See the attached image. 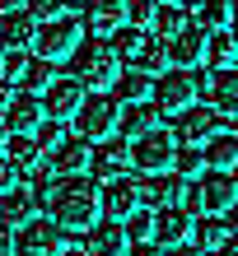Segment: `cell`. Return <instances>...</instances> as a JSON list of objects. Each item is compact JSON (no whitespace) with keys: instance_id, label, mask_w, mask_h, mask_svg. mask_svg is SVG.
Returning a JSON list of instances; mask_svg holds the SVG:
<instances>
[{"instance_id":"obj_36","label":"cell","mask_w":238,"mask_h":256,"mask_svg":"<svg viewBox=\"0 0 238 256\" xmlns=\"http://www.w3.org/2000/svg\"><path fill=\"white\" fill-rule=\"evenodd\" d=\"M66 5H70V0H24V10L33 14L38 24H52V19H61V14H66Z\"/></svg>"},{"instance_id":"obj_49","label":"cell","mask_w":238,"mask_h":256,"mask_svg":"<svg viewBox=\"0 0 238 256\" xmlns=\"http://www.w3.org/2000/svg\"><path fill=\"white\" fill-rule=\"evenodd\" d=\"M229 177H233V186H238V163H233V168H229Z\"/></svg>"},{"instance_id":"obj_8","label":"cell","mask_w":238,"mask_h":256,"mask_svg":"<svg viewBox=\"0 0 238 256\" xmlns=\"http://www.w3.org/2000/svg\"><path fill=\"white\" fill-rule=\"evenodd\" d=\"M80 102H84V84L80 80H70V74H61V80H52L47 88H42V116L47 122H70V116L80 112Z\"/></svg>"},{"instance_id":"obj_14","label":"cell","mask_w":238,"mask_h":256,"mask_svg":"<svg viewBox=\"0 0 238 256\" xmlns=\"http://www.w3.org/2000/svg\"><path fill=\"white\" fill-rule=\"evenodd\" d=\"M0 122H5L10 135H33L47 116H42V98L38 94H14L10 98V108L0 112Z\"/></svg>"},{"instance_id":"obj_4","label":"cell","mask_w":238,"mask_h":256,"mask_svg":"<svg viewBox=\"0 0 238 256\" xmlns=\"http://www.w3.org/2000/svg\"><path fill=\"white\" fill-rule=\"evenodd\" d=\"M84 38V24L75 14H61L52 24H38V38H33V56L38 61H70V52L80 47Z\"/></svg>"},{"instance_id":"obj_6","label":"cell","mask_w":238,"mask_h":256,"mask_svg":"<svg viewBox=\"0 0 238 256\" xmlns=\"http://www.w3.org/2000/svg\"><path fill=\"white\" fill-rule=\"evenodd\" d=\"M126 144H131V168H140L145 177L173 168V149H177L173 130L154 126V130H145V135H136V140H126Z\"/></svg>"},{"instance_id":"obj_7","label":"cell","mask_w":238,"mask_h":256,"mask_svg":"<svg viewBox=\"0 0 238 256\" xmlns=\"http://www.w3.org/2000/svg\"><path fill=\"white\" fill-rule=\"evenodd\" d=\"M66 252V233L52 219H28L14 233V256H61Z\"/></svg>"},{"instance_id":"obj_40","label":"cell","mask_w":238,"mask_h":256,"mask_svg":"<svg viewBox=\"0 0 238 256\" xmlns=\"http://www.w3.org/2000/svg\"><path fill=\"white\" fill-rule=\"evenodd\" d=\"M14 186H19V168H14V163L0 154V196H5V191H14Z\"/></svg>"},{"instance_id":"obj_43","label":"cell","mask_w":238,"mask_h":256,"mask_svg":"<svg viewBox=\"0 0 238 256\" xmlns=\"http://www.w3.org/2000/svg\"><path fill=\"white\" fill-rule=\"evenodd\" d=\"M163 256H201V247H196V242H191V238H187V242H177V247H168Z\"/></svg>"},{"instance_id":"obj_21","label":"cell","mask_w":238,"mask_h":256,"mask_svg":"<svg viewBox=\"0 0 238 256\" xmlns=\"http://www.w3.org/2000/svg\"><path fill=\"white\" fill-rule=\"evenodd\" d=\"M28 219H38V196L28 186H14L0 196V224H10V228H24Z\"/></svg>"},{"instance_id":"obj_34","label":"cell","mask_w":238,"mask_h":256,"mask_svg":"<svg viewBox=\"0 0 238 256\" xmlns=\"http://www.w3.org/2000/svg\"><path fill=\"white\" fill-rule=\"evenodd\" d=\"M122 228H126V242H150V233H154V210H136V214H126L122 219Z\"/></svg>"},{"instance_id":"obj_44","label":"cell","mask_w":238,"mask_h":256,"mask_svg":"<svg viewBox=\"0 0 238 256\" xmlns=\"http://www.w3.org/2000/svg\"><path fill=\"white\" fill-rule=\"evenodd\" d=\"M126 256H163V252H159L154 242H131V247H126Z\"/></svg>"},{"instance_id":"obj_42","label":"cell","mask_w":238,"mask_h":256,"mask_svg":"<svg viewBox=\"0 0 238 256\" xmlns=\"http://www.w3.org/2000/svg\"><path fill=\"white\" fill-rule=\"evenodd\" d=\"M0 256H14V228L0 224Z\"/></svg>"},{"instance_id":"obj_25","label":"cell","mask_w":238,"mask_h":256,"mask_svg":"<svg viewBox=\"0 0 238 256\" xmlns=\"http://www.w3.org/2000/svg\"><path fill=\"white\" fill-rule=\"evenodd\" d=\"M145 42H150V28H136V24H122V28H117V33L108 38V47L117 52V61H136V56L145 52Z\"/></svg>"},{"instance_id":"obj_30","label":"cell","mask_w":238,"mask_h":256,"mask_svg":"<svg viewBox=\"0 0 238 256\" xmlns=\"http://www.w3.org/2000/svg\"><path fill=\"white\" fill-rule=\"evenodd\" d=\"M238 56V38L229 33V28H219V33H210V47H205V61H210L215 70H229Z\"/></svg>"},{"instance_id":"obj_38","label":"cell","mask_w":238,"mask_h":256,"mask_svg":"<svg viewBox=\"0 0 238 256\" xmlns=\"http://www.w3.org/2000/svg\"><path fill=\"white\" fill-rule=\"evenodd\" d=\"M154 10H159V0H126V24L150 28L154 24Z\"/></svg>"},{"instance_id":"obj_11","label":"cell","mask_w":238,"mask_h":256,"mask_svg":"<svg viewBox=\"0 0 238 256\" xmlns=\"http://www.w3.org/2000/svg\"><path fill=\"white\" fill-rule=\"evenodd\" d=\"M98 200H103V214L108 219H126L140 210V182L136 177H112V182L98 186Z\"/></svg>"},{"instance_id":"obj_20","label":"cell","mask_w":238,"mask_h":256,"mask_svg":"<svg viewBox=\"0 0 238 256\" xmlns=\"http://www.w3.org/2000/svg\"><path fill=\"white\" fill-rule=\"evenodd\" d=\"M182 186H187V177L150 172V177L140 182V205H154V210H163V205H177V196H182Z\"/></svg>"},{"instance_id":"obj_9","label":"cell","mask_w":238,"mask_h":256,"mask_svg":"<svg viewBox=\"0 0 238 256\" xmlns=\"http://www.w3.org/2000/svg\"><path fill=\"white\" fill-rule=\"evenodd\" d=\"M205 47H210V28L187 24L177 38H168V66L173 70H196L205 61Z\"/></svg>"},{"instance_id":"obj_24","label":"cell","mask_w":238,"mask_h":256,"mask_svg":"<svg viewBox=\"0 0 238 256\" xmlns=\"http://www.w3.org/2000/svg\"><path fill=\"white\" fill-rule=\"evenodd\" d=\"M154 126H159L154 102H126V108H122V116H117V130H122L126 140H136V135L154 130Z\"/></svg>"},{"instance_id":"obj_12","label":"cell","mask_w":238,"mask_h":256,"mask_svg":"<svg viewBox=\"0 0 238 256\" xmlns=\"http://www.w3.org/2000/svg\"><path fill=\"white\" fill-rule=\"evenodd\" d=\"M89 158H94V149L84 135H61V144L47 154V168L56 177H75V172H89Z\"/></svg>"},{"instance_id":"obj_5","label":"cell","mask_w":238,"mask_h":256,"mask_svg":"<svg viewBox=\"0 0 238 256\" xmlns=\"http://www.w3.org/2000/svg\"><path fill=\"white\" fill-rule=\"evenodd\" d=\"M196 98H201V94H196V80H191L187 70H163L159 80H154V88H150L154 112L168 116V122H177V116H182Z\"/></svg>"},{"instance_id":"obj_28","label":"cell","mask_w":238,"mask_h":256,"mask_svg":"<svg viewBox=\"0 0 238 256\" xmlns=\"http://www.w3.org/2000/svg\"><path fill=\"white\" fill-rule=\"evenodd\" d=\"M224 224H219V214H196L191 219V242H196L201 252H219L224 247Z\"/></svg>"},{"instance_id":"obj_32","label":"cell","mask_w":238,"mask_h":256,"mask_svg":"<svg viewBox=\"0 0 238 256\" xmlns=\"http://www.w3.org/2000/svg\"><path fill=\"white\" fill-rule=\"evenodd\" d=\"M5 158H10L14 168L24 172V168H33V163H38L42 154H38V144H33V135H10V140H5Z\"/></svg>"},{"instance_id":"obj_39","label":"cell","mask_w":238,"mask_h":256,"mask_svg":"<svg viewBox=\"0 0 238 256\" xmlns=\"http://www.w3.org/2000/svg\"><path fill=\"white\" fill-rule=\"evenodd\" d=\"M24 70H28V56H24V52H5V70H0V80L19 84V80H24Z\"/></svg>"},{"instance_id":"obj_23","label":"cell","mask_w":238,"mask_h":256,"mask_svg":"<svg viewBox=\"0 0 238 256\" xmlns=\"http://www.w3.org/2000/svg\"><path fill=\"white\" fill-rule=\"evenodd\" d=\"M205 168H215V172H229L233 163H238V130H224V135H210V140H205Z\"/></svg>"},{"instance_id":"obj_3","label":"cell","mask_w":238,"mask_h":256,"mask_svg":"<svg viewBox=\"0 0 238 256\" xmlns=\"http://www.w3.org/2000/svg\"><path fill=\"white\" fill-rule=\"evenodd\" d=\"M117 116H122V102L112 98V88H98V94H84L80 112L70 116V122H75V135H84V140L94 144V140H108L117 130Z\"/></svg>"},{"instance_id":"obj_33","label":"cell","mask_w":238,"mask_h":256,"mask_svg":"<svg viewBox=\"0 0 238 256\" xmlns=\"http://www.w3.org/2000/svg\"><path fill=\"white\" fill-rule=\"evenodd\" d=\"M173 172H177V177H201V172H205L201 144H177V149H173Z\"/></svg>"},{"instance_id":"obj_22","label":"cell","mask_w":238,"mask_h":256,"mask_svg":"<svg viewBox=\"0 0 238 256\" xmlns=\"http://www.w3.org/2000/svg\"><path fill=\"white\" fill-rule=\"evenodd\" d=\"M210 108L219 112V116H238V70L229 66V70H215L210 74Z\"/></svg>"},{"instance_id":"obj_37","label":"cell","mask_w":238,"mask_h":256,"mask_svg":"<svg viewBox=\"0 0 238 256\" xmlns=\"http://www.w3.org/2000/svg\"><path fill=\"white\" fill-rule=\"evenodd\" d=\"M61 135H66V130H61V122H42V126L33 130V144H38V154H42V158H47V154H52V149H56V144H61Z\"/></svg>"},{"instance_id":"obj_29","label":"cell","mask_w":238,"mask_h":256,"mask_svg":"<svg viewBox=\"0 0 238 256\" xmlns=\"http://www.w3.org/2000/svg\"><path fill=\"white\" fill-rule=\"evenodd\" d=\"M191 24V14L182 10V5H159L154 10V38H163V42H168V38H177V33H182V28Z\"/></svg>"},{"instance_id":"obj_26","label":"cell","mask_w":238,"mask_h":256,"mask_svg":"<svg viewBox=\"0 0 238 256\" xmlns=\"http://www.w3.org/2000/svg\"><path fill=\"white\" fill-rule=\"evenodd\" d=\"M150 74H145V70H136V66H122V74H117V84H112V98L117 102H145V98H150Z\"/></svg>"},{"instance_id":"obj_52","label":"cell","mask_w":238,"mask_h":256,"mask_svg":"<svg viewBox=\"0 0 238 256\" xmlns=\"http://www.w3.org/2000/svg\"><path fill=\"white\" fill-rule=\"evenodd\" d=\"M233 70H238V56H233Z\"/></svg>"},{"instance_id":"obj_19","label":"cell","mask_w":238,"mask_h":256,"mask_svg":"<svg viewBox=\"0 0 238 256\" xmlns=\"http://www.w3.org/2000/svg\"><path fill=\"white\" fill-rule=\"evenodd\" d=\"M89 168L98 172V186L112 182V177H126V168H131V144H126V140H112L108 149H94Z\"/></svg>"},{"instance_id":"obj_17","label":"cell","mask_w":238,"mask_h":256,"mask_svg":"<svg viewBox=\"0 0 238 256\" xmlns=\"http://www.w3.org/2000/svg\"><path fill=\"white\" fill-rule=\"evenodd\" d=\"M126 228L122 219H98L89 228V242H84V256H126Z\"/></svg>"},{"instance_id":"obj_41","label":"cell","mask_w":238,"mask_h":256,"mask_svg":"<svg viewBox=\"0 0 238 256\" xmlns=\"http://www.w3.org/2000/svg\"><path fill=\"white\" fill-rule=\"evenodd\" d=\"M219 224H224V233H233V238H238V200L224 210V214H219Z\"/></svg>"},{"instance_id":"obj_27","label":"cell","mask_w":238,"mask_h":256,"mask_svg":"<svg viewBox=\"0 0 238 256\" xmlns=\"http://www.w3.org/2000/svg\"><path fill=\"white\" fill-rule=\"evenodd\" d=\"M191 24L219 33V28L233 24V10H229V0H196V5H191Z\"/></svg>"},{"instance_id":"obj_1","label":"cell","mask_w":238,"mask_h":256,"mask_svg":"<svg viewBox=\"0 0 238 256\" xmlns=\"http://www.w3.org/2000/svg\"><path fill=\"white\" fill-rule=\"evenodd\" d=\"M52 224L61 233H89L103 219V200H98V182H89L84 172L75 177H52V186L42 191Z\"/></svg>"},{"instance_id":"obj_10","label":"cell","mask_w":238,"mask_h":256,"mask_svg":"<svg viewBox=\"0 0 238 256\" xmlns=\"http://www.w3.org/2000/svg\"><path fill=\"white\" fill-rule=\"evenodd\" d=\"M215 130H219V112L210 108V102H191V108L177 116L173 140H177V144H205Z\"/></svg>"},{"instance_id":"obj_13","label":"cell","mask_w":238,"mask_h":256,"mask_svg":"<svg viewBox=\"0 0 238 256\" xmlns=\"http://www.w3.org/2000/svg\"><path fill=\"white\" fill-rule=\"evenodd\" d=\"M196 191H201V210H205V214H224V210L238 200L233 177H229V172H215V168H205V172L196 177Z\"/></svg>"},{"instance_id":"obj_48","label":"cell","mask_w":238,"mask_h":256,"mask_svg":"<svg viewBox=\"0 0 238 256\" xmlns=\"http://www.w3.org/2000/svg\"><path fill=\"white\" fill-rule=\"evenodd\" d=\"M5 140H10V130H5V122H0V149H5Z\"/></svg>"},{"instance_id":"obj_35","label":"cell","mask_w":238,"mask_h":256,"mask_svg":"<svg viewBox=\"0 0 238 256\" xmlns=\"http://www.w3.org/2000/svg\"><path fill=\"white\" fill-rule=\"evenodd\" d=\"M24 94H42V88H47L52 84V61H38V56H33V61H28V70H24Z\"/></svg>"},{"instance_id":"obj_15","label":"cell","mask_w":238,"mask_h":256,"mask_svg":"<svg viewBox=\"0 0 238 256\" xmlns=\"http://www.w3.org/2000/svg\"><path fill=\"white\" fill-rule=\"evenodd\" d=\"M187 238H191V214H187L182 205L154 210V233H150L154 247H177V242H187Z\"/></svg>"},{"instance_id":"obj_18","label":"cell","mask_w":238,"mask_h":256,"mask_svg":"<svg viewBox=\"0 0 238 256\" xmlns=\"http://www.w3.org/2000/svg\"><path fill=\"white\" fill-rule=\"evenodd\" d=\"M33 38H38V19L28 10H10V14H0V47L5 52H24V47H33Z\"/></svg>"},{"instance_id":"obj_51","label":"cell","mask_w":238,"mask_h":256,"mask_svg":"<svg viewBox=\"0 0 238 256\" xmlns=\"http://www.w3.org/2000/svg\"><path fill=\"white\" fill-rule=\"evenodd\" d=\"M61 256H84V252H61Z\"/></svg>"},{"instance_id":"obj_2","label":"cell","mask_w":238,"mask_h":256,"mask_svg":"<svg viewBox=\"0 0 238 256\" xmlns=\"http://www.w3.org/2000/svg\"><path fill=\"white\" fill-rule=\"evenodd\" d=\"M117 74H122V61L103 38H80V47L70 52V80L84 84V94H98V88H112Z\"/></svg>"},{"instance_id":"obj_47","label":"cell","mask_w":238,"mask_h":256,"mask_svg":"<svg viewBox=\"0 0 238 256\" xmlns=\"http://www.w3.org/2000/svg\"><path fill=\"white\" fill-rule=\"evenodd\" d=\"M219 256H238V238H233V242H224V247H219Z\"/></svg>"},{"instance_id":"obj_46","label":"cell","mask_w":238,"mask_h":256,"mask_svg":"<svg viewBox=\"0 0 238 256\" xmlns=\"http://www.w3.org/2000/svg\"><path fill=\"white\" fill-rule=\"evenodd\" d=\"M10 10H24V0H0V14H10Z\"/></svg>"},{"instance_id":"obj_45","label":"cell","mask_w":238,"mask_h":256,"mask_svg":"<svg viewBox=\"0 0 238 256\" xmlns=\"http://www.w3.org/2000/svg\"><path fill=\"white\" fill-rule=\"evenodd\" d=\"M10 98H14V88H10V80H0V112L10 108Z\"/></svg>"},{"instance_id":"obj_50","label":"cell","mask_w":238,"mask_h":256,"mask_svg":"<svg viewBox=\"0 0 238 256\" xmlns=\"http://www.w3.org/2000/svg\"><path fill=\"white\" fill-rule=\"evenodd\" d=\"M0 70H5V47H0Z\"/></svg>"},{"instance_id":"obj_16","label":"cell","mask_w":238,"mask_h":256,"mask_svg":"<svg viewBox=\"0 0 238 256\" xmlns=\"http://www.w3.org/2000/svg\"><path fill=\"white\" fill-rule=\"evenodd\" d=\"M89 14H84V33H94V38H112L117 28L126 24V0H84Z\"/></svg>"},{"instance_id":"obj_31","label":"cell","mask_w":238,"mask_h":256,"mask_svg":"<svg viewBox=\"0 0 238 256\" xmlns=\"http://www.w3.org/2000/svg\"><path fill=\"white\" fill-rule=\"evenodd\" d=\"M136 70H145V74L173 70V66H168V42H163V38H150V42H145V52L136 56Z\"/></svg>"}]
</instances>
